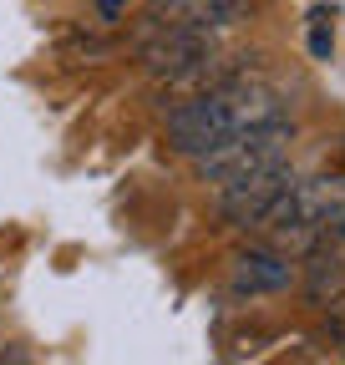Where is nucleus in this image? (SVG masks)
Segmentation results:
<instances>
[{"mask_svg":"<svg viewBox=\"0 0 345 365\" xmlns=\"http://www.w3.org/2000/svg\"><path fill=\"white\" fill-rule=\"evenodd\" d=\"M289 143H294V127L284 117L274 122H259L244 132H229L224 143H213L208 153L193 158L198 182H213V188H229V182L249 178V173H264L274 163H289Z\"/></svg>","mask_w":345,"mask_h":365,"instance_id":"2","label":"nucleus"},{"mask_svg":"<svg viewBox=\"0 0 345 365\" xmlns=\"http://www.w3.org/2000/svg\"><path fill=\"white\" fill-rule=\"evenodd\" d=\"M289 182H294L289 163H274L264 173H249V178L229 182V188H219V218L229 228H249V234H259V228L269 223L274 203L289 193Z\"/></svg>","mask_w":345,"mask_h":365,"instance_id":"4","label":"nucleus"},{"mask_svg":"<svg viewBox=\"0 0 345 365\" xmlns=\"http://www.w3.org/2000/svg\"><path fill=\"white\" fill-rule=\"evenodd\" d=\"M274 117H284L279 91L264 86V81H249L239 71V76L219 81L213 91H198V97H188V102H172V112H168V148L193 163L213 143H224L229 132L274 122Z\"/></svg>","mask_w":345,"mask_h":365,"instance_id":"1","label":"nucleus"},{"mask_svg":"<svg viewBox=\"0 0 345 365\" xmlns=\"http://www.w3.org/2000/svg\"><path fill=\"white\" fill-rule=\"evenodd\" d=\"M249 16H254V0H153L148 6V21L193 26V31H208V36H219V31H229Z\"/></svg>","mask_w":345,"mask_h":365,"instance_id":"6","label":"nucleus"},{"mask_svg":"<svg viewBox=\"0 0 345 365\" xmlns=\"http://www.w3.org/2000/svg\"><path fill=\"white\" fill-rule=\"evenodd\" d=\"M213 51H219V36L193 31V26H172V21H148V31H143V41H138V61H143V71L158 76V81L198 66V61L213 56Z\"/></svg>","mask_w":345,"mask_h":365,"instance_id":"3","label":"nucleus"},{"mask_svg":"<svg viewBox=\"0 0 345 365\" xmlns=\"http://www.w3.org/2000/svg\"><path fill=\"white\" fill-rule=\"evenodd\" d=\"M127 6H133V0H97L102 21H122V16H127ZM148 6H153V0H148Z\"/></svg>","mask_w":345,"mask_h":365,"instance_id":"9","label":"nucleus"},{"mask_svg":"<svg viewBox=\"0 0 345 365\" xmlns=\"http://www.w3.org/2000/svg\"><path fill=\"white\" fill-rule=\"evenodd\" d=\"M229 284L234 294H279L299 284V259L274 244H249L229 259Z\"/></svg>","mask_w":345,"mask_h":365,"instance_id":"5","label":"nucleus"},{"mask_svg":"<svg viewBox=\"0 0 345 365\" xmlns=\"http://www.w3.org/2000/svg\"><path fill=\"white\" fill-rule=\"evenodd\" d=\"M299 284H305V299L330 309L345 294V234L320 239L305 259H299Z\"/></svg>","mask_w":345,"mask_h":365,"instance_id":"7","label":"nucleus"},{"mask_svg":"<svg viewBox=\"0 0 345 365\" xmlns=\"http://www.w3.org/2000/svg\"><path fill=\"white\" fill-rule=\"evenodd\" d=\"M310 21H315V26H310V56H315V61H330V46H335V36L325 31V11H315Z\"/></svg>","mask_w":345,"mask_h":365,"instance_id":"8","label":"nucleus"}]
</instances>
